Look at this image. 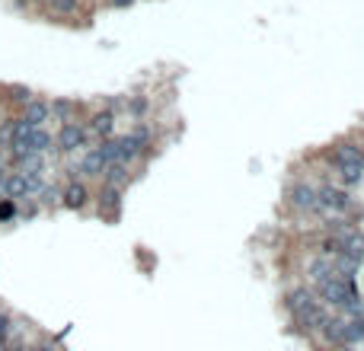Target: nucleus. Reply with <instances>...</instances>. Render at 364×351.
<instances>
[{"instance_id":"nucleus-17","label":"nucleus","mask_w":364,"mask_h":351,"mask_svg":"<svg viewBox=\"0 0 364 351\" xmlns=\"http://www.w3.org/2000/svg\"><path fill=\"white\" fill-rule=\"evenodd\" d=\"M99 208H102V214H112V211L118 208V189H109V185H102V191H99Z\"/></svg>"},{"instance_id":"nucleus-20","label":"nucleus","mask_w":364,"mask_h":351,"mask_svg":"<svg viewBox=\"0 0 364 351\" xmlns=\"http://www.w3.org/2000/svg\"><path fill=\"white\" fill-rule=\"evenodd\" d=\"M147 108H150V102H147L144 96H131V99H128V115H131V118H144Z\"/></svg>"},{"instance_id":"nucleus-21","label":"nucleus","mask_w":364,"mask_h":351,"mask_svg":"<svg viewBox=\"0 0 364 351\" xmlns=\"http://www.w3.org/2000/svg\"><path fill=\"white\" fill-rule=\"evenodd\" d=\"M77 6H80V0H48V10L61 13V16H70Z\"/></svg>"},{"instance_id":"nucleus-11","label":"nucleus","mask_w":364,"mask_h":351,"mask_svg":"<svg viewBox=\"0 0 364 351\" xmlns=\"http://www.w3.org/2000/svg\"><path fill=\"white\" fill-rule=\"evenodd\" d=\"M106 166H109L106 157H102L99 147H96V150H89L87 157L80 160V169H77V172H80V176H102V169H106Z\"/></svg>"},{"instance_id":"nucleus-7","label":"nucleus","mask_w":364,"mask_h":351,"mask_svg":"<svg viewBox=\"0 0 364 351\" xmlns=\"http://www.w3.org/2000/svg\"><path fill=\"white\" fill-rule=\"evenodd\" d=\"M19 118H23L26 125H32V128H42L45 121L51 118V108H48V102H42V99H29V102H23Z\"/></svg>"},{"instance_id":"nucleus-33","label":"nucleus","mask_w":364,"mask_h":351,"mask_svg":"<svg viewBox=\"0 0 364 351\" xmlns=\"http://www.w3.org/2000/svg\"><path fill=\"white\" fill-rule=\"evenodd\" d=\"M361 323H364V316H361Z\"/></svg>"},{"instance_id":"nucleus-25","label":"nucleus","mask_w":364,"mask_h":351,"mask_svg":"<svg viewBox=\"0 0 364 351\" xmlns=\"http://www.w3.org/2000/svg\"><path fill=\"white\" fill-rule=\"evenodd\" d=\"M323 252H342V246H338V236H323Z\"/></svg>"},{"instance_id":"nucleus-22","label":"nucleus","mask_w":364,"mask_h":351,"mask_svg":"<svg viewBox=\"0 0 364 351\" xmlns=\"http://www.w3.org/2000/svg\"><path fill=\"white\" fill-rule=\"evenodd\" d=\"M16 214H19L16 201H13V198H4V201H0V223H10Z\"/></svg>"},{"instance_id":"nucleus-27","label":"nucleus","mask_w":364,"mask_h":351,"mask_svg":"<svg viewBox=\"0 0 364 351\" xmlns=\"http://www.w3.org/2000/svg\"><path fill=\"white\" fill-rule=\"evenodd\" d=\"M6 332H10V316L0 313V338H4V342H6Z\"/></svg>"},{"instance_id":"nucleus-32","label":"nucleus","mask_w":364,"mask_h":351,"mask_svg":"<svg viewBox=\"0 0 364 351\" xmlns=\"http://www.w3.org/2000/svg\"><path fill=\"white\" fill-rule=\"evenodd\" d=\"M342 351H351V348H342Z\"/></svg>"},{"instance_id":"nucleus-8","label":"nucleus","mask_w":364,"mask_h":351,"mask_svg":"<svg viewBox=\"0 0 364 351\" xmlns=\"http://www.w3.org/2000/svg\"><path fill=\"white\" fill-rule=\"evenodd\" d=\"M87 131L93 134V138H112L115 134V112L112 108H99V112H93Z\"/></svg>"},{"instance_id":"nucleus-6","label":"nucleus","mask_w":364,"mask_h":351,"mask_svg":"<svg viewBox=\"0 0 364 351\" xmlns=\"http://www.w3.org/2000/svg\"><path fill=\"white\" fill-rule=\"evenodd\" d=\"M87 201H89V189L80 182V179H74V182H67V185L61 189V204H64V208L80 211Z\"/></svg>"},{"instance_id":"nucleus-10","label":"nucleus","mask_w":364,"mask_h":351,"mask_svg":"<svg viewBox=\"0 0 364 351\" xmlns=\"http://www.w3.org/2000/svg\"><path fill=\"white\" fill-rule=\"evenodd\" d=\"M102 179H106V185L109 189H125L128 182H131V172H128V166H121V163H109L106 169H102Z\"/></svg>"},{"instance_id":"nucleus-14","label":"nucleus","mask_w":364,"mask_h":351,"mask_svg":"<svg viewBox=\"0 0 364 351\" xmlns=\"http://www.w3.org/2000/svg\"><path fill=\"white\" fill-rule=\"evenodd\" d=\"M358 265H361V259L338 252V259H336V268H332V274H338V278H355V274H358Z\"/></svg>"},{"instance_id":"nucleus-24","label":"nucleus","mask_w":364,"mask_h":351,"mask_svg":"<svg viewBox=\"0 0 364 351\" xmlns=\"http://www.w3.org/2000/svg\"><path fill=\"white\" fill-rule=\"evenodd\" d=\"M38 198H42V204H57L61 201V189H57V185H45V189L38 191Z\"/></svg>"},{"instance_id":"nucleus-16","label":"nucleus","mask_w":364,"mask_h":351,"mask_svg":"<svg viewBox=\"0 0 364 351\" xmlns=\"http://www.w3.org/2000/svg\"><path fill=\"white\" fill-rule=\"evenodd\" d=\"M336 153H338V160H342V163H355V166H361V169H364V153L358 150L355 144H338Z\"/></svg>"},{"instance_id":"nucleus-19","label":"nucleus","mask_w":364,"mask_h":351,"mask_svg":"<svg viewBox=\"0 0 364 351\" xmlns=\"http://www.w3.org/2000/svg\"><path fill=\"white\" fill-rule=\"evenodd\" d=\"M48 108H51V115H57V118H61V121H67L70 118V115H74V102H70V99H55V102H48Z\"/></svg>"},{"instance_id":"nucleus-30","label":"nucleus","mask_w":364,"mask_h":351,"mask_svg":"<svg viewBox=\"0 0 364 351\" xmlns=\"http://www.w3.org/2000/svg\"><path fill=\"white\" fill-rule=\"evenodd\" d=\"M0 351H6V345H4V338H0Z\"/></svg>"},{"instance_id":"nucleus-3","label":"nucleus","mask_w":364,"mask_h":351,"mask_svg":"<svg viewBox=\"0 0 364 351\" xmlns=\"http://www.w3.org/2000/svg\"><path fill=\"white\" fill-rule=\"evenodd\" d=\"M291 316H294V325H297V329L319 332V329L326 325V319H329V310H326V306H319L316 300H313V303H307L304 310L291 313Z\"/></svg>"},{"instance_id":"nucleus-18","label":"nucleus","mask_w":364,"mask_h":351,"mask_svg":"<svg viewBox=\"0 0 364 351\" xmlns=\"http://www.w3.org/2000/svg\"><path fill=\"white\" fill-rule=\"evenodd\" d=\"M338 176H342L345 185H355V182H361L364 179V169L361 166H355V163H342L338 166Z\"/></svg>"},{"instance_id":"nucleus-26","label":"nucleus","mask_w":364,"mask_h":351,"mask_svg":"<svg viewBox=\"0 0 364 351\" xmlns=\"http://www.w3.org/2000/svg\"><path fill=\"white\" fill-rule=\"evenodd\" d=\"M10 99H16V102H29L32 99V93L26 87H16V89H10Z\"/></svg>"},{"instance_id":"nucleus-29","label":"nucleus","mask_w":364,"mask_h":351,"mask_svg":"<svg viewBox=\"0 0 364 351\" xmlns=\"http://www.w3.org/2000/svg\"><path fill=\"white\" fill-rule=\"evenodd\" d=\"M32 351H57V348H55V345H35Z\"/></svg>"},{"instance_id":"nucleus-9","label":"nucleus","mask_w":364,"mask_h":351,"mask_svg":"<svg viewBox=\"0 0 364 351\" xmlns=\"http://www.w3.org/2000/svg\"><path fill=\"white\" fill-rule=\"evenodd\" d=\"M0 191H4L6 198H29V176L26 172H13V176H4V182H0Z\"/></svg>"},{"instance_id":"nucleus-23","label":"nucleus","mask_w":364,"mask_h":351,"mask_svg":"<svg viewBox=\"0 0 364 351\" xmlns=\"http://www.w3.org/2000/svg\"><path fill=\"white\" fill-rule=\"evenodd\" d=\"M131 138L138 140L140 150H147V147H150V140H153V131L147 125H140V128H134V131H131Z\"/></svg>"},{"instance_id":"nucleus-12","label":"nucleus","mask_w":364,"mask_h":351,"mask_svg":"<svg viewBox=\"0 0 364 351\" xmlns=\"http://www.w3.org/2000/svg\"><path fill=\"white\" fill-rule=\"evenodd\" d=\"M307 303H313V291H310V287H291V291L285 294V306H287L291 313L304 310Z\"/></svg>"},{"instance_id":"nucleus-13","label":"nucleus","mask_w":364,"mask_h":351,"mask_svg":"<svg viewBox=\"0 0 364 351\" xmlns=\"http://www.w3.org/2000/svg\"><path fill=\"white\" fill-rule=\"evenodd\" d=\"M319 332L326 335V342H332V345H345V316H342V319L329 316V319H326V325H323Z\"/></svg>"},{"instance_id":"nucleus-31","label":"nucleus","mask_w":364,"mask_h":351,"mask_svg":"<svg viewBox=\"0 0 364 351\" xmlns=\"http://www.w3.org/2000/svg\"><path fill=\"white\" fill-rule=\"evenodd\" d=\"M10 351H23V348H19V345H16V348H10Z\"/></svg>"},{"instance_id":"nucleus-5","label":"nucleus","mask_w":364,"mask_h":351,"mask_svg":"<svg viewBox=\"0 0 364 351\" xmlns=\"http://www.w3.org/2000/svg\"><path fill=\"white\" fill-rule=\"evenodd\" d=\"M89 140V131L83 125H77V121H67V125L57 131V147H61L64 153H70V150H80L83 144Z\"/></svg>"},{"instance_id":"nucleus-15","label":"nucleus","mask_w":364,"mask_h":351,"mask_svg":"<svg viewBox=\"0 0 364 351\" xmlns=\"http://www.w3.org/2000/svg\"><path fill=\"white\" fill-rule=\"evenodd\" d=\"M307 274H310L313 281H326V278H332V262L319 255V259H313L310 265H307Z\"/></svg>"},{"instance_id":"nucleus-28","label":"nucleus","mask_w":364,"mask_h":351,"mask_svg":"<svg viewBox=\"0 0 364 351\" xmlns=\"http://www.w3.org/2000/svg\"><path fill=\"white\" fill-rule=\"evenodd\" d=\"M134 4V0H112V6H115V10H128V6H131Z\"/></svg>"},{"instance_id":"nucleus-2","label":"nucleus","mask_w":364,"mask_h":351,"mask_svg":"<svg viewBox=\"0 0 364 351\" xmlns=\"http://www.w3.org/2000/svg\"><path fill=\"white\" fill-rule=\"evenodd\" d=\"M287 201L294 204L297 211H307V214H319V198H316V189L307 182H294L291 189H287Z\"/></svg>"},{"instance_id":"nucleus-1","label":"nucleus","mask_w":364,"mask_h":351,"mask_svg":"<svg viewBox=\"0 0 364 351\" xmlns=\"http://www.w3.org/2000/svg\"><path fill=\"white\" fill-rule=\"evenodd\" d=\"M319 297H323L326 303L345 306V303H348V300H358L355 281H351V278H338V274H332V278L319 281Z\"/></svg>"},{"instance_id":"nucleus-4","label":"nucleus","mask_w":364,"mask_h":351,"mask_svg":"<svg viewBox=\"0 0 364 351\" xmlns=\"http://www.w3.org/2000/svg\"><path fill=\"white\" fill-rule=\"evenodd\" d=\"M316 198H319V208L323 211H348L351 208V195L345 189H336V185H319Z\"/></svg>"}]
</instances>
